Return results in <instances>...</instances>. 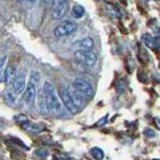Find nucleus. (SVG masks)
Returning <instances> with one entry per match:
<instances>
[{
  "mask_svg": "<svg viewBox=\"0 0 160 160\" xmlns=\"http://www.w3.org/2000/svg\"><path fill=\"white\" fill-rule=\"evenodd\" d=\"M155 1H159V0H155Z\"/></svg>",
  "mask_w": 160,
  "mask_h": 160,
  "instance_id": "30",
  "label": "nucleus"
},
{
  "mask_svg": "<svg viewBox=\"0 0 160 160\" xmlns=\"http://www.w3.org/2000/svg\"><path fill=\"white\" fill-rule=\"evenodd\" d=\"M43 93L44 97L46 100V107L47 110L53 112L54 114H58L61 112V104L59 102V99L56 96L55 93V89L53 85L50 82H45L43 85Z\"/></svg>",
  "mask_w": 160,
  "mask_h": 160,
  "instance_id": "1",
  "label": "nucleus"
},
{
  "mask_svg": "<svg viewBox=\"0 0 160 160\" xmlns=\"http://www.w3.org/2000/svg\"><path fill=\"white\" fill-rule=\"evenodd\" d=\"M34 155L36 156L37 158H40V159H45L47 156H48V151L45 149H36L34 151Z\"/></svg>",
  "mask_w": 160,
  "mask_h": 160,
  "instance_id": "19",
  "label": "nucleus"
},
{
  "mask_svg": "<svg viewBox=\"0 0 160 160\" xmlns=\"http://www.w3.org/2000/svg\"><path fill=\"white\" fill-rule=\"evenodd\" d=\"M145 1H147V0H145Z\"/></svg>",
  "mask_w": 160,
  "mask_h": 160,
  "instance_id": "32",
  "label": "nucleus"
},
{
  "mask_svg": "<svg viewBox=\"0 0 160 160\" xmlns=\"http://www.w3.org/2000/svg\"><path fill=\"white\" fill-rule=\"evenodd\" d=\"M67 0H53L51 3L50 16L53 20L62 19L67 12Z\"/></svg>",
  "mask_w": 160,
  "mask_h": 160,
  "instance_id": "3",
  "label": "nucleus"
},
{
  "mask_svg": "<svg viewBox=\"0 0 160 160\" xmlns=\"http://www.w3.org/2000/svg\"><path fill=\"white\" fill-rule=\"evenodd\" d=\"M107 119H108V115H105L104 117H102L101 119H99V120H98L97 123H96V126H97V127H101V126H103L104 124H106Z\"/></svg>",
  "mask_w": 160,
  "mask_h": 160,
  "instance_id": "20",
  "label": "nucleus"
},
{
  "mask_svg": "<svg viewBox=\"0 0 160 160\" xmlns=\"http://www.w3.org/2000/svg\"><path fill=\"white\" fill-rule=\"evenodd\" d=\"M26 81V77H25V72L23 70H19L16 73L15 77L12 81V88L13 92L15 94H20L21 92L24 91L25 89V82Z\"/></svg>",
  "mask_w": 160,
  "mask_h": 160,
  "instance_id": "7",
  "label": "nucleus"
},
{
  "mask_svg": "<svg viewBox=\"0 0 160 160\" xmlns=\"http://www.w3.org/2000/svg\"><path fill=\"white\" fill-rule=\"evenodd\" d=\"M141 40H142V42L144 43L145 46H147L148 48L153 47V37L149 33L143 34L141 36Z\"/></svg>",
  "mask_w": 160,
  "mask_h": 160,
  "instance_id": "17",
  "label": "nucleus"
},
{
  "mask_svg": "<svg viewBox=\"0 0 160 160\" xmlns=\"http://www.w3.org/2000/svg\"><path fill=\"white\" fill-rule=\"evenodd\" d=\"M27 1L30 3H34V2H36V0H27Z\"/></svg>",
  "mask_w": 160,
  "mask_h": 160,
  "instance_id": "28",
  "label": "nucleus"
},
{
  "mask_svg": "<svg viewBox=\"0 0 160 160\" xmlns=\"http://www.w3.org/2000/svg\"><path fill=\"white\" fill-rule=\"evenodd\" d=\"M94 1H97V0H94Z\"/></svg>",
  "mask_w": 160,
  "mask_h": 160,
  "instance_id": "31",
  "label": "nucleus"
},
{
  "mask_svg": "<svg viewBox=\"0 0 160 160\" xmlns=\"http://www.w3.org/2000/svg\"><path fill=\"white\" fill-rule=\"evenodd\" d=\"M38 105H39V109L42 110V111H46L47 110L46 100H45V97H44L43 90L39 91V93H38Z\"/></svg>",
  "mask_w": 160,
  "mask_h": 160,
  "instance_id": "16",
  "label": "nucleus"
},
{
  "mask_svg": "<svg viewBox=\"0 0 160 160\" xmlns=\"http://www.w3.org/2000/svg\"><path fill=\"white\" fill-rule=\"evenodd\" d=\"M143 134L145 135V136H147V137H152V136H155V132L153 131L152 129H150V128H145V129H144Z\"/></svg>",
  "mask_w": 160,
  "mask_h": 160,
  "instance_id": "21",
  "label": "nucleus"
},
{
  "mask_svg": "<svg viewBox=\"0 0 160 160\" xmlns=\"http://www.w3.org/2000/svg\"><path fill=\"white\" fill-rule=\"evenodd\" d=\"M85 13V10L83 8V6L81 5H74L72 10H71V15L74 17V18H81Z\"/></svg>",
  "mask_w": 160,
  "mask_h": 160,
  "instance_id": "14",
  "label": "nucleus"
},
{
  "mask_svg": "<svg viewBox=\"0 0 160 160\" xmlns=\"http://www.w3.org/2000/svg\"><path fill=\"white\" fill-rule=\"evenodd\" d=\"M5 60H6V55H1V56H0V69L3 66Z\"/></svg>",
  "mask_w": 160,
  "mask_h": 160,
  "instance_id": "24",
  "label": "nucleus"
},
{
  "mask_svg": "<svg viewBox=\"0 0 160 160\" xmlns=\"http://www.w3.org/2000/svg\"><path fill=\"white\" fill-rule=\"evenodd\" d=\"M15 119H16L19 123H22V122L27 121V120H26V117H25V116H22V115H19V116L15 117Z\"/></svg>",
  "mask_w": 160,
  "mask_h": 160,
  "instance_id": "23",
  "label": "nucleus"
},
{
  "mask_svg": "<svg viewBox=\"0 0 160 160\" xmlns=\"http://www.w3.org/2000/svg\"><path fill=\"white\" fill-rule=\"evenodd\" d=\"M68 92H69L70 97H71V99H72V101L75 104V106H76L77 109L79 110V108H81L82 105H83L81 95H80L72 86H70V88H68Z\"/></svg>",
  "mask_w": 160,
  "mask_h": 160,
  "instance_id": "12",
  "label": "nucleus"
},
{
  "mask_svg": "<svg viewBox=\"0 0 160 160\" xmlns=\"http://www.w3.org/2000/svg\"><path fill=\"white\" fill-rule=\"evenodd\" d=\"M17 1H18V2H20V3H21V2H23V0H17Z\"/></svg>",
  "mask_w": 160,
  "mask_h": 160,
  "instance_id": "29",
  "label": "nucleus"
},
{
  "mask_svg": "<svg viewBox=\"0 0 160 160\" xmlns=\"http://www.w3.org/2000/svg\"><path fill=\"white\" fill-rule=\"evenodd\" d=\"M3 78V74L1 72V69H0V81H1V79Z\"/></svg>",
  "mask_w": 160,
  "mask_h": 160,
  "instance_id": "26",
  "label": "nucleus"
},
{
  "mask_svg": "<svg viewBox=\"0 0 160 160\" xmlns=\"http://www.w3.org/2000/svg\"><path fill=\"white\" fill-rule=\"evenodd\" d=\"M160 45V40H159V36H155L153 38V47L158 48Z\"/></svg>",
  "mask_w": 160,
  "mask_h": 160,
  "instance_id": "22",
  "label": "nucleus"
},
{
  "mask_svg": "<svg viewBox=\"0 0 160 160\" xmlns=\"http://www.w3.org/2000/svg\"><path fill=\"white\" fill-rule=\"evenodd\" d=\"M35 96H36V87L31 83H28L24 89V93L22 95V99L25 103L32 104L34 102Z\"/></svg>",
  "mask_w": 160,
  "mask_h": 160,
  "instance_id": "8",
  "label": "nucleus"
},
{
  "mask_svg": "<svg viewBox=\"0 0 160 160\" xmlns=\"http://www.w3.org/2000/svg\"><path fill=\"white\" fill-rule=\"evenodd\" d=\"M91 155L95 160H102L104 157V152L102 149H100L99 147H93L90 150Z\"/></svg>",
  "mask_w": 160,
  "mask_h": 160,
  "instance_id": "15",
  "label": "nucleus"
},
{
  "mask_svg": "<svg viewBox=\"0 0 160 160\" xmlns=\"http://www.w3.org/2000/svg\"><path fill=\"white\" fill-rule=\"evenodd\" d=\"M56 160H70V159H68V158H56Z\"/></svg>",
  "mask_w": 160,
  "mask_h": 160,
  "instance_id": "27",
  "label": "nucleus"
},
{
  "mask_svg": "<svg viewBox=\"0 0 160 160\" xmlns=\"http://www.w3.org/2000/svg\"><path fill=\"white\" fill-rule=\"evenodd\" d=\"M71 86L84 98H91L93 96L94 90L92 85L83 78L77 77L73 80Z\"/></svg>",
  "mask_w": 160,
  "mask_h": 160,
  "instance_id": "2",
  "label": "nucleus"
},
{
  "mask_svg": "<svg viewBox=\"0 0 160 160\" xmlns=\"http://www.w3.org/2000/svg\"><path fill=\"white\" fill-rule=\"evenodd\" d=\"M58 94H59V97L61 99V101L64 105V107L66 108L70 113H76L78 111L77 107L75 106L74 102L72 101L71 97H70L69 92H68V89L64 86H61L58 89Z\"/></svg>",
  "mask_w": 160,
  "mask_h": 160,
  "instance_id": "6",
  "label": "nucleus"
},
{
  "mask_svg": "<svg viewBox=\"0 0 160 160\" xmlns=\"http://www.w3.org/2000/svg\"><path fill=\"white\" fill-rule=\"evenodd\" d=\"M17 71H16V67L13 66V65H9V66L5 69V72L3 73V80L6 84H10L12 83L13 79L16 75Z\"/></svg>",
  "mask_w": 160,
  "mask_h": 160,
  "instance_id": "11",
  "label": "nucleus"
},
{
  "mask_svg": "<svg viewBox=\"0 0 160 160\" xmlns=\"http://www.w3.org/2000/svg\"><path fill=\"white\" fill-rule=\"evenodd\" d=\"M72 46L77 50H89V51H91V49L94 47V40L91 37H85L73 43Z\"/></svg>",
  "mask_w": 160,
  "mask_h": 160,
  "instance_id": "9",
  "label": "nucleus"
},
{
  "mask_svg": "<svg viewBox=\"0 0 160 160\" xmlns=\"http://www.w3.org/2000/svg\"><path fill=\"white\" fill-rule=\"evenodd\" d=\"M40 81V75L37 71H33L31 72V75H30V82L34 86H36L38 84V82Z\"/></svg>",
  "mask_w": 160,
  "mask_h": 160,
  "instance_id": "18",
  "label": "nucleus"
},
{
  "mask_svg": "<svg viewBox=\"0 0 160 160\" xmlns=\"http://www.w3.org/2000/svg\"><path fill=\"white\" fill-rule=\"evenodd\" d=\"M104 8H105V10H106V12H107L111 17L119 18V17H120V15H121V12H120L119 8L116 7V6H115V5L112 4V3L105 2V3H104Z\"/></svg>",
  "mask_w": 160,
  "mask_h": 160,
  "instance_id": "13",
  "label": "nucleus"
},
{
  "mask_svg": "<svg viewBox=\"0 0 160 160\" xmlns=\"http://www.w3.org/2000/svg\"><path fill=\"white\" fill-rule=\"evenodd\" d=\"M74 56L80 63L87 67H93L97 62V55L89 50H77L74 53Z\"/></svg>",
  "mask_w": 160,
  "mask_h": 160,
  "instance_id": "4",
  "label": "nucleus"
},
{
  "mask_svg": "<svg viewBox=\"0 0 160 160\" xmlns=\"http://www.w3.org/2000/svg\"><path fill=\"white\" fill-rule=\"evenodd\" d=\"M53 0H41V2L44 4V5H50L52 3Z\"/></svg>",
  "mask_w": 160,
  "mask_h": 160,
  "instance_id": "25",
  "label": "nucleus"
},
{
  "mask_svg": "<svg viewBox=\"0 0 160 160\" xmlns=\"http://www.w3.org/2000/svg\"><path fill=\"white\" fill-rule=\"evenodd\" d=\"M21 126L23 129H25L26 131L30 132V133H33V134H36L41 132L43 130V125L41 124H37V123H32L30 121H25L21 123Z\"/></svg>",
  "mask_w": 160,
  "mask_h": 160,
  "instance_id": "10",
  "label": "nucleus"
},
{
  "mask_svg": "<svg viewBox=\"0 0 160 160\" xmlns=\"http://www.w3.org/2000/svg\"><path fill=\"white\" fill-rule=\"evenodd\" d=\"M77 24L71 22V21H65L58 24L56 27L53 29V35L55 37H64L68 36V35L72 34L73 32L76 31Z\"/></svg>",
  "mask_w": 160,
  "mask_h": 160,
  "instance_id": "5",
  "label": "nucleus"
}]
</instances>
